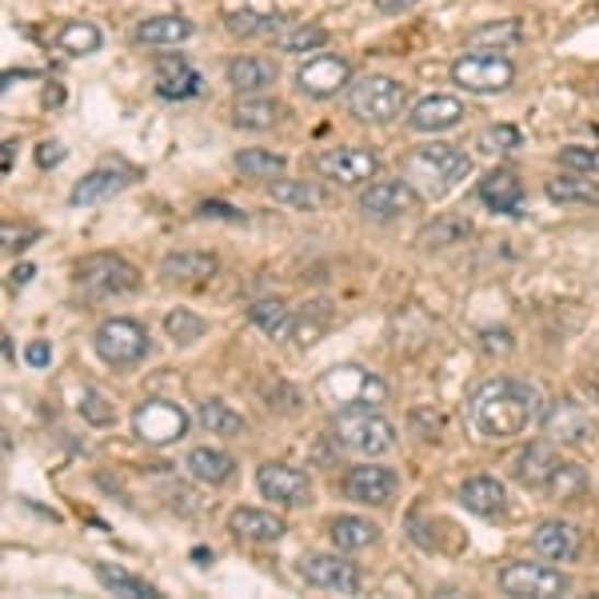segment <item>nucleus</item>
Returning <instances> with one entry per match:
<instances>
[{
    "label": "nucleus",
    "mask_w": 599,
    "mask_h": 599,
    "mask_svg": "<svg viewBox=\"0 0 599 599\" xmlns=\"http://www.w3.org/2000/svg\"><path fill=\"white\" fill-rule=\"evenodd\" d=\"M316 172L332 184L356 188V184L376 181V172H380V157H376L372 148H356V145L324 148V152L316 157Z\"/></svg>",
    "instance_id": "f8f14e48"
},
{
    "label": "nucleus",
    "mask_w": 599,
    "mask_h": 599,
    "mask_svg": "<svg viewBox=\"0 0 599 599\" xmlns=\"http://www.w3.org/2000/svg\"><path fill=\"white\" fill-rule=\"evenodd\" d=\"M193 21L181 16V12H164V16H148V21L136 24V45H148V48H176L193 36Z\"/></svg>",
    "instance_id": "393cba45"
},
{
    "label": "nucleus",
    "mask_w": 599,
    "mask_h": 599,
    "mask_svg": "<svg viewBox=\"0 0 599 599\" xmlns=\"http://www.w3.org/2000/svg\"><path fill=\"white\" fill-rule=\"evenodd\" d=\"M352 84V65L336 53H320L308 57L304 65L296 68V89L312 96V101H332L336 92H344Z\"/></svg>",
    "instance_id": "4468645a"
},
{
    "label": "nucleus",
    "mask_w": 599,
    "mask_h": 599,
    "mask_svg": "<svg viewBox=\"0 0 599 599\" xmlns=\"http://www.w3.org/2000/svg\"><path fill=\"white\" fill-rule=\"evenodd\" d=\"M92 348H96V356H101L108 368H136V364L148 360L152 339H148L145 324H136V320L128 316H113L92 332Z\"/></svg>",
    "instance_id": "6e6552de"
},
{
    "label": "nucleus",
    "mask_w": 599,
    "mask_h": 599,
    "mask_svg": "<svg viewBox=\"0 0 599 599\" xmlns=\"http://www.w3.org/2000/svg\"><path fill=\"white\" fill-rule=\"evenodd\" d=\"M300 579L316 591H336V596H356L364 588V572L348 564L344 555H308L300 564Z\"/></svg>",
    "instance_id": "2eb2a0df"
},
{
    "label": "nucleus",
    "mask_w": 599,
    "mask_h": 599,
    "mask_svg": "<svg viewBox=\"0 0 599 599\" xmlns=\"http://www.w3.org/2000/svg\"><path fill=\"white\" fill-rule=\"evenodd\" d=\"M220 261H216L212 252H172L160 261V280L169 284H204L212 280Z\"/></svg>",
    "instance_id": "bb28decb"
},
{
    "label": "nucleus",
    "mask_w": 599,
    "mask_h": 599,
    "mask_svg": "<svg viewBox=\"0 0 599 599\" xmlns=\"http://www.w3.org/2000/svg\"><path fill=\"white\" fill-rule=\"evenodd\" d=\"M543 416L540 392L528 380L496 376L472 396V424L484 440H516Z\"/></svg>",
    "instance_id": "f257e3e1"
},
{
    "label": "nucleus",
    "mask_w": 599,
    "mask_h": 599,
    "mask_svg": "<svg viewBox=\"0 0 599 599\" xmlns=\"http://www.w3.org/2000/svg\"><path fill=\"white\" fill-rule=\"evenodd\" d=\"M540 419H543L548 440H555V444H584L591 436V419L576 400H555L552 412Z\"/></svg>",
    "instance_id": "5701e85b"
},
{
    "label": "nucleus",
    "mask_w": 599,
    "mask_h": 599,
    "mask_svg": "<svg viewBox=\"0 0 599 599\" xmlns=\"http://www.w3.org/2000/svg\"><path fill=\"white\" fill-rule=\"evenodd\" d=\"M419 193L412 181H376L360 193V212L368 220H396L404 212H416Z\"/></svg>",
    "instance_id": "f3484780"
},
{
    "label": "nucleus",
    "mask_w": 599,
    "mask_h": 599,
    "mask_svg": "<svg viewBox=\"0 0 599 599\" xmlns=\"http://www.w3.org/2000/svg\"><path fill=\"white\" fill-rule=\"evenodd\" d=\"M396 487H400V475L384 464H356L344 475V499L364 504V508H384V504H392Z\"/></svg>",
    "instance_id": "dca6fc26"
},
{
    "label": "nucleus",
    "mask_w": 599,
    "mask_h": 599,
    "mask_svg": "<svg viewBox=\"0 0 599 599\" xmlns=\"http://www.w3.org/2000/svg\"><path fill=\"white\" fill-rule=\"evenodd\" d=\"M65 157H68L65 145H57V140H45V145L36 148V164H41V169H57Z\"/></svg>",
    "instance_id": "09e8293b"
},
{
    "label": "nucleus",
    "mask_w": 599,
    "mask_h": 599,
    "mask_svg": "<svg viewBox=\"0 0 599 599\" xmlns=\"http://www.w3.org/2000/svg\"><path fill=\"white\" fill-rule=\"evenodd\" d=\"M511 475H516V484L532 487V492H548L555 499H572L588 487V475L579 472V464L560 460L552 452V444H528L511 460Z\"/></svg>",
    "instance_id": "f03ea898"
},
{
    "label": "nucleus",
    "mask_w": 599,
    "mask_h": 599,
    "mask_svg": "<svg viewBox=\"0 0 599 599\" xmlns=\"http://www.w3.org/2000/svg\"><path fill=\"white\" fill-rule=\"evenodd\" d=\"M280 116H284V104L256 92V96H244V101H237V108H232V125L261 133V128L280 125Z\"/></svg>",
    "instance_id": "2f4dec72"
},
{
    "label": "nucleus",
    "mask_w": 599,
    "mask_h": 599,
    "mask_svg": "<svg viewBox=\"0 0 599 599\" xmlns=\"http://www.w3.org/2000/svg\"><path fill=\"white\" fill-rule=\"evenodd\" d=\"M232 164H237L249 181H280L284 169H288V160H284L280 152H272V148H244V152L232 157Z\"/></svg>",
    "instance_id": "e433bc0d"
},
{
    "label": "nucleus",
    "mask_w": 599,
    "mask_h": 599,
    "mask_svg": "<svg viewBox=\"0 0 599 599\" xmlns=\"http://www.w3.org/2000/svg\"><path fill=\"white\" fill-rule=\"evenodd\" d=\"M316 396L324 400V404H339V407H352V404L376 407L388 400V384L376 372H368V368L339 364V368H329V372L316 380Z\"/></svg>",
    "instance_id": "423d86ee"
},
{
    "label": "nucleus",
    "mask_w": 599,
    "mask_h": 599,
    "mask_svg": "<svg viewBox=\"0 0 599 599\" xmlns=\"http://www.w3.org/2000/svg\"><path fill=\"white\" fill-rule=\"evenodd\" d=\"M136 181V172L125 169V164H101V169H92L89 176H80L77 184H72V193H68V204H77V208H89V204H104L113 200V196H120L128 188V184Z\"/></svg>",
    "instance_id": "a211bd4d"
},
{
    "label": "nucleus",
    "mask_w": 599,
    "mask_h": 599,
    "mask_svg": "<svg viewBox=\"0 0 599 599\" xmlns=\"http://www.w3.org/2000/svg\"><path fill=\"white\" fill-rule=\"evenodd\" d=\"M164 332H169L176 344H196V339L208 332V324H204L196 312H188V308H176V312L164 316Z\"/></svg>",
    "instance_id": "79ce46f5"
},
{
    "label": "nucleus",
    "mask_w": 599,
    "mask_h": 599,
    "mask_svg": "<svg viewBox=\"0 0 599 599\" xmlns=\"http://www.w3.org/2000/svg\"><path fill=\"white\" fill-rule=\"evenodd\" d=\"M276 53H288V57H304V53H316V48L329 45V28L324 24H284L280 33L272 36Z\"/></svg>",
    "instance_id": "7c9ffc66"
},
{
    "label": "nucleus",
    "mask_w": 599,
    "mask_h": 599,
    "mask_svg": "<svg viewBox=\"0 0 599 599\" xmlns=\"http://www.w3.org/2000/svg\"><path fill=\"white\" fill-rule=\"evenodd\" d=\"M92 576L101 588H108L113 596H128V599H157L160 591L152 584H145L140 576L125 572V567H108V564H92Z\"/></svg>",
    "instance_id": "c9c22d12"
},
{
    "label": "nucleus",
    "mask_w": 599,
    "mask_h": 599,
    "mask_svg": "<svg viewBox=\"0 0 599 599\" xmlns=\"http://www.w3.org/2000/svg\"><path fill=\"white\" fill-rule=\"evenodd\" d=\"M452 80L464 92L475 96H492V92H508L516 84V65L508 57H496V53H468L452 65Z\"/></svg>",
    "instance_id": "9b49d317"
},
{
    "label": "nucleus",
    "mask_w": 599,
    "mask_h": 599,
    "mask_svg": "<svg viewBox=\"0 0 599 599\" xmlns=\"http://www.w3.org/2000/svg\"><path fill=\"white\" fill-rule=\"evenodd\" d=\"M475 193H480V200L499 216H520L523 212V181L508 169H492L484 181H480Z\"/></svg>",
    "instance_id": "4be33fe9"
},
{
    "label": "nucleus",
    "mask_w": 599,
    "mask_h": 599,
    "mask_svg": "<svg viewBox=\"0 0 599 599\" xmlns=\"http://www.w3.org/2000/svg\"><path fill=\"white\" fill-rule=\"evenodd\" d=\"M464 116H468L464 101H456V96H424V101L412 104L407 125H412V133H448Z\"/></svg>",
    "instance_id": "412c9836"
},
{
    "label": "nucleus",
    "mask_w": 599,
    "mask_h": 599,
    "mask_svg": "<svg viewBox=\"0 0 599 599\" xmlns=\"http://www.w3.org/2000/svg\"><path fill=\"white\" fill-rule=\"evenodd\" d=\"M77 407H80V416L89 419V424H96V428H108V424H116V412H113V404L96 392V388H84L80 392V400H77Z\"/></svg>",
    "instance_id": "c03bdc74"
},
{
    "label": "nucleus",
    "mask_w": 599,
    "mask_h": 599,
    "mask_svg": "<svg viewBox=\"0 0 599 599\" xmlns=\"http://www.w3.org/2000/svg\"><path fill=\"white\" fill-rule=\"evenodd\" d=\"M480 148H484V152H516V148H523V133L511 125L484 128V133H480Z\"/></svg>",
    "instance_id": "49530a36"
},
{
    "label": "nucleus",
    "mask_w": 599,
    "mask_h": 599,
    "mask_svg": "<svg viewBox=\"0 0 599 599\" xmlns=\"http://www.w3.org/2000/svg\"><path fill=\"white\" fill-rule=\"evenodd\" d=\"M24 364H28V368H48V364H53V348H48L45 339H33V344L24 348Z\"/></svg>",
    "instance_id": "8fccbe9b"
},
{
    "label": "nucleus",
    "mask_w": 599,
    "mask_h": 599,
    "mask_svg": "<svg viewBox=\"0 0 599 599\" xmlns=\"http://www.w3.org/2000/svg\"><path fill=\"white\" fill-rule=\"evenodd\" d=\"M196 419L208 436H244L249 431V419L240 416L237 407H228L224 400H200Z\"/></svg>",
    "instance_id": "473e14b6"
},
{
    "label": "nucleus",
    "mask_w": 599,
    "mask_h": 599,
    "mask_svg": "<svg viewBox=\"0 0 599 599\" xmlns=\"http://www.w3.org/2000/svg\"><path fill=\"white\" fill-rule=\"evenodd\" d=\"M543 193L552 204H599V181L584 176V172H572V176H555V181L543 184Z\"/></svg>",
    "instance_id": "72a5a7b5"
},
{
    "label": "nucleus",
    "mask_w": 599,
    "mask_h": 599,
    "mask_svg": "<svg viewBox=\"0 0 599 599\" xmlns=\"http://www.w3.org/2000/svg\"><path fill=\"white\" fill-rule=\"evenodd\" d=\"M157 92L164 101H193L204 92V77L184 57H157Z\"/></svg>",
    "instance_id": "aec40b11"
},
{
    "label": "nucleus",
    "mask_w": 599,
    "mask_h": 599,
    "mask_svg": "<svg viewBox=\"0 0 599 599\" xmlns=\"http://www.w3.org/2000/svg\"><path fill=\"white\" fill-rule=\"evenodd\" d=\"M33 276H36V268H33V264H21V268H12V288H24V284H28V280H33Z\"/></svg>",
    "instance_id": "864d4df0"
},
{
    "label": "nucleus",
    "mask_w": 599,
    "mask_h": 599,
    "mask_svg": "<svg viewBox=\"0 0 599 599\" xmlns=\"http://www.w3.org/2000/svg\"><path fill=\"white\" fill-rule=\"evenodd\" d=\"M523 41V24L520 21H492V24H480L472 33L464 36L468 48H487V53H504V48L520 45Z\"/></svg>",
    "instance_id": "f704fd0d"
},
{
    "label": "nucleus",
    "mask_w": 599,
    "mask_h": 599,
    "mask_svg": "<svg viewBox=\"0 0 599 599\" xmlns=\"http://www.w3.org/2000/svg\"><path fill=\"white\" fill-rule=\"evenodd\" d=\"M499 591H504V596H520V599H555L572 591V579L552 564L516 560V564L499 567Z\"/></svg>",
    "instance_id": "9d476101"
},
{
    "label": "nucleus",
    "mask_w": 599,
    "mask_h": 599,
    "mask_svg": "<svg viewBox=\"0 0 599 599\" xmlns=\"http://www.w3.org/2000/svg\"><path fill=\"white\" fill-rule=\"evenodd\" d=\"M224 28L232 36H276L280 21L276 16H261V12H228Z\"/></svg>",
    "instance_id": "a19ab883"
},
{
    "label": "nucleus",
    "mask_w": 599,
    "mask_h": 599,
    "mask_svg": "<svg viewBox=\"0 0 599 599\" xmlns=\"http://www.w3.org/2000/svg\"><path fill=\"white\" fill-rule=\"evenodd\" d=\"M12 157H16V145L4 140V152H0V172H4V176H12Z\"/></svg>",
    "instance_id": "5fc2aeb1"
},
{
    "label": "nucleus",
    "mask_w": 599,
    "mask_h": 599,
    "mask_svg": "<svg viewBox=\"0 0 599 599\" xmlns=\"http://www.w3.org/2000/svg\"><path fill=\"white\" fill-rule=\"evenodd\" d=\"M276 65L264 57H237L228 60V84L240 92V96H256V92H268L276 84Z\"/></svg>",
    "instance_id": "cd10ccee"
},
{
    "label": "nucleus",
    "mask_w": 599,
    "mask_h": 599,
    "mask_svg": "<svg viewBox=\"0 0 599 599\" xmlns=\"http://www.w3.org/2000/svg\"><path fill=\"white\" fill-rule=\"evenodd\" d=\"M419 0H376V9L388 12V16H396V12H412Z\"/></svg>",
    "instance_id": "3c124183"
},
{
    "label": "nucleus",
    "mask_w": 599,
    "mask_h": 599,
    "mask_svg": "<svg viewBox=\"0 0 599 599\" xmlns=\"http://www.w3.org/2000/svg\"><path fill=\"white\" fill-rule=\"evenodd\" d=\"M72 280L89 296L108 300V296H133L136 288H140V272H136L125 256H116V252H92V256L77 261Z\"/></svg>",
    "instance_id": "0eeeda50"
},
{
    "label": "nucleus",
    "mask_w": 599,
    "mask_h": 599,
    "mask_svg": "<svg viewBox=\"0 0 599 599\" xmlns=\"http://www.w3.org/2000/svg\"><path fill=\"white\" fill-rule=\"evenodd\" d=\"M468 172H472V157H468L464 148L440 145V140L412 148V157H407V181H424L431 196L452 193Z\"/></svg>",
    "instance_id": "39448f33"
},
{
    "label": "nucleus",
    "mask_w": 599,
    "mask_h": 599,
    "mask_svg": "<svg viewBox=\"0 0 599 599\" xmlns=\"http://www.w3.org/2000/svg\"><path fill=\"white\" fill-rule=\"evenodd\" d=\"M329 535L336 543V552H364V548H372L380 540V528L372 520H364V516H336L329 523Z\"/></svg>",
    "instance_id": "c756f323"
},
{
    "label": "nucleus",
    "mask_w": 599,
    "mask_h": 599,
    "mask_svg": "<svg viewBox=\"0 0 599 599\" xmlns=\"http://www.w3.org/2000/svg\"><path fill=\"white\" fill-rule=\"evenodd\" d=\"M188 412L172 400H145V404L133 407V431L136 440L148 444V448H169V444H181L188 436Z\"/></svg>",
    "instance_id": "1a4fd4ad"
},
{
    "label": "nucleus",
    "mask_w": 599,
    "mask_h": 599,
    "mask_svg": "<svg viewBox=\"0 0 599 599\" xmlns=\"http://www.w3.org/2000/svg\"><path fill=\"white\" fill-rule=\"evenodd\" d=\"M560 169L599 176V145H567L560 148Z\"/></svg>",
    "instance_id": "37998d69"
},
{
    "label": "nucleus",
    "mask_w": 599,
    "mask_h": 599,
    "mask_svg": "<svg viewBox=\"0 0 599 599\" xmlns=\"http://www.w3.org/2000/svg\"><path fill=\"white\" fill-rule=\"evenodd\" d=\"M272 200L292 204V208H316L320 193L316 188H308V184H300V181H276L272 184Z\"/></svg>",
    "instance_id": "a18cd8bd"
},
{
    "label": "nucleus",
    "mask_w": 599,
    "mask_h": 599,
    "mask_svg": "<svg viewBox=\"0 0 599 599\" xmlns=\"http://www.w3.org/2000/svg\"><path fill=\"white\" fill-rule=\"evenodd\" d=\"M249 320H252V324H256V329H261L268 339H284L288 332L296 329L292 308L280 304V300H256V304L249 308Z\"/></svg>",
    "instance_id": "58836bf2"
},
{
    "label": "nucleus",
    "mask_w": 599,
    "mask_h": 599,
    "mask_svg": "<svg viewBox=\"0 0 599 599\" xmlns=\"http://www.w3.org/2000/svg\"><path fill=\"white\" fill-rule=\"evenodd\" d=\"M184 468H188V475H193L196 484H208V487H220L237 475V460L228 452H220V448H193L188 460H184Z\"/></svg>",
    "instance_id": "c85d7f7f"
},
{
    "label": "nucleus",
    "mask_w": 599,
    "mask_h": 599,
    "mask_svg": "<svg viewBox=\"0 0 599 599\" xmlns=\"http://www.w3.org/2000/svg\"><path fill=\"white\" fill-rule=\"evenodd\" d=\"M101 45L104 36L92 21H68L57 33V48L68 57H92V53H101Z\"/></svg>",
    "instance_id": "4c0bfd02"
},
{
    "label": "nucleus",
    "mask_w": 599,
    "mask_h": 599,
    "mask_svg": "<svg viewBox=\"0 0 599 599\" xmlns=\"http://www.w3.org/2000/svg\"><path fill=\"white\" fill-rule=\"evenodd\" d=\"M532 548L535 555L552 560V564H576L579 548H584V532L567 520H543L532 532Z\"/></svg>",
    "instance_id": "6ab92c4d"
},
{
    "label": "nucleus",
    "mask_w": 599,
    "mask_h": 599,
    "mask_svg": "<svg viewBox=\"0 0 599 599\" xmlns=\"http://www.w3.org/2000/svg\"><path fill=\"white\" fill-rule=\"evenodd\" d=\"M472 232L464 216H440L436 224H428L424 232L416 237L419 249H452V244H464V237Z\"/></svg>",
    "instance_id": "ea45409f"
},
{
    "label": "nucleus",
    "mask_w": 599,
    "mask_h": 599,
    "mask_svg": "<svg viewBox=\"0 0 599 599\" xmlns=\"http://www.w3.org/2000/svg\"><path fill=\"white\" fill-rule=\"evenodd\" d=\"M256 487L261 496L280 504V508H308L312 504V480L308 472L292 464H280V460H268V464L256 468Z\"/></svg>",
    "instance_id": "ddd939ff"
},
{
    "label": "nucleus",
    "mask_w": 599,
    "mask_h": 599,
    "mask_svg": "<svg viewBox=\"0 0 599 599\" xmlns=\"http://www.w3.org/2000/svg\"><path fill=\"white\" fill-rule=\"evenodd\" d=\"M200 216H212V220H232V224H244V212L240 208H228L220 200H204L200 204Z\"/></svg>",
    "instance_id": "de8ad7c7"
},
{
    "label": "nucleus",
    "mask_w": 599,
    "mask_h": 599,
    "mask_svg": "<svg viewBox=\"0 0 599 599\" xmlns=\"http://www.w3.org/2000/svg\"><path fill=\"white\" fill-rule=\"evenodd\" d=\"M24 240H33V232H12V224H4V249L9 252H21V249H28Z\"/></svg>",
    "instance_id": "603ef678"
},
{
    "label": "nucleus",
    "mask_w": 599,
    "mask_h": 599,
    "mask_svg": "<svg viewBox=\"0 0 599 599\" xmlns=\"http://www.w3.org/2000/svg\"><path fill=\"white\" fill-rule=\"evenodd\" d=\"M228 528L232 535L249 543H276L284 532H288V523L276 516V511H264V508H237L228 516Z\"/></svg>",
    "instance_id": "a878e982"
},
{
    "label": "nucleus",
    "mask_w": 599,
    "mask_h": 599,
    "mask_svg": "<svg viewBox=\"0 0 599 599\" xmlns=\"http://www.w3.org/2000/svg\"><path fill=\"white\" fill-rule=\"evenodd\" d=\"M348 113L360 125H392L407 113V84L392 77H360L348 84Z\"/></svg>",
    "instance_id": "20e7f679"
},
{
    "label": "nucleus",
    "mask_w": 599,
    "mask_h": 599,
    "mask_svg": "<svg viewBox=\"0 0 599 599\" xmlns=\"http://www.w3.org/2000/svg\"><path fill=\"white\" fill-rule=\"evenodd\" d=\"M460 504H464L472 516H484V520H496L508 511V487L499 484L496 475H472L460 487Z\"/></svg>",
    "instance_id": "b1692460"
},
{
    "label": "nucleus",
    "mask_w": 599,
    "mask_h": 599,
    "mask_svg": "<svg viewBox=\"0 0 599 599\" xmlns=\"http://www.w3.org/2000/svg\"><path fill=\"white\" fill-rule=\"evenodd\" d=\"M65 101V92L60 89H45V104H60Z\"/></svg>",
    "instance_id": "6e6d98bb"
},
{
    "label": "nucleus",
    "mask_w": 599,
    "mask_h": 599,
    "mask_svg": "<svg viewBox=\"0 0 599 599\" xmlns=\"http://www.w3.org/2000/svg\"><path fill=\"white\" fill-rule=\"evenodd\" d=\"M332 440L348 452L372 460V456H384L396 448V424L384 419L376 407H364V404H352V407H339L332 416Z\"/></svg>",
    "instance_id": "7ed1b4c3"
}]
</instances>
